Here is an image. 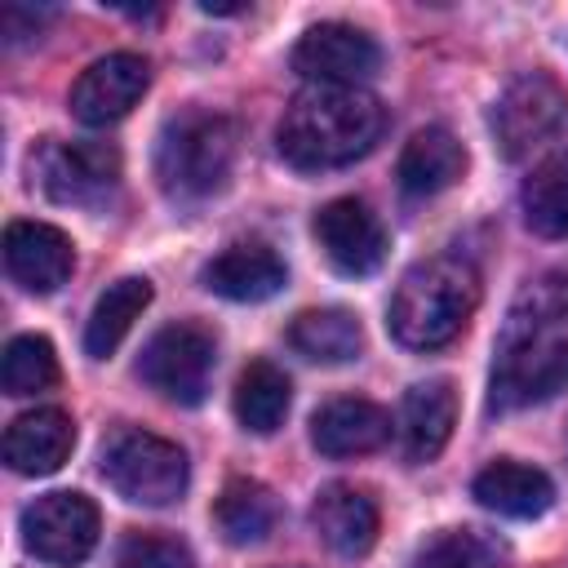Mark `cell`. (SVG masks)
Instances as JSON below:
<instances>
[{"mask_svg":"<svg viewBox=\"0 0 568 568\" xmlns=\"http://www.w3.org/2000/svg\"><path fill=\"white\" fill-rule=\"evenodd\" d=\"M288 346L315 364H346L359 355L364 346V328L351 311L342 306H315V311H302L293 315L288 324Z\"/></svg>","mask_w":568,"mask_h":568,"instance_id":"21","label":"cell"},{"mask_svg":"<svg viewBox=\"0 0 568 568\" xmlns=\"http://www.w3.org/2000/svg\"><path fill=\"white\" fill-rule=\"evenodd\" d=\"M311 524H315L320 541L333 555L359 559V555L373 550L382 515H377V501L364 488H355V484H328V488H320V497L311 506Z\"/></svg>","mask_w":568,"mask_h":568,"instance_id":"16","label":"cell"},{"mask_svg":"<svg viewBox=\"0 0 568 568\" xmlns=\"http://www.w3.org/2000/svg\"><path fill=\"white\" fill-rule=\"evenodd\" d=\"M488 124H493L497 151L506 160H524L568 124V93L546 71H528L506 84V93L493 102Z\"/></svg>","mask_w":568,"mask_h":568,"instance_id":"7","label":"cell"},{"mask_svg":"<svg viewBox=\"0 0 568 568\" xmlns=\"http://www.w3.org/2000/svg\"><path fill=\"white\" fill-rule=\"evenodd\" d=\"M457 426V390L453 382H417L399 404V439L408 462H430L444 453Z\"/></svg>","mask_w":568,"mask_h":568,"instance_id":"19","label":"cell"},{"mask_svg":"<svg viewBox=\"0 0 568 568\" xmlns=\"http://www.w3.org/2000/svg\"><path fill=\"white\" fill-rule=\"evenodd\" d=\"M568 386V280L541 275L528 284L497 333L488 404L497 413H519L555 399Z\"/></svg>","mask_w":568,"mask_h":568,"instance_id":"1","label":"cell"},{"mask_svg":"<svg viewBox=\"0 0 568 568\" xmlns=\"http://www.w3.org/2000/svg\"><path fill=\"white\" fill-rule=\"evenodd\" d=\"M75 448V422L62 408H31L4 430V462L18 475H53Z\"/></svg>","mask_w":568,"mask_h":568,"instance_id":"18","label":"cell"},{"mask_svg":"<svg viewBox=\"0 0 568 568\" xmlns=\"http://www.w3.org/2000/svg\"><path fill=\"white\" fill-rule=\"evenodd\" d=\"M31 173L53 204H98L120 182V151L106 142H44Z\"/></svg>","mask_w":568,"mask_h":568,"instance_id":"9","label":"cell"},{"mask_svg":"<svg viewBox=\"0 0 568 568\" xmlns=\"http://www.w3.org/2000/svg\"><path fill=\"white\" fill-rule=\"evenodd\" d=\"M151 306V280L142 275H124L115 284H106V293L93 302L89 324H84V351L93 359H106L133 328V320Z\"/></svg>","mask_w":568,"mask_h":568,"instance_id":"22","label":"cell"},{"mask_svg":"<svg viewBox=\"0 0 568 568\" xmlns=\"http://www.w3.org/2000/svg\"><path fill=\"white\" fill-rule=\"evenodd\" d=\"M106 484L133 506H169L186 493V453L151 430H115L102 448Z\"/></svg>","mask_w":568,"mask_h":568,"instance_id":"5","label":"cell"},{"mask_svg":"<svg viewBox=\"0 0 568 568\" xmlns=\"http://www.w3.org/2000/svg\"><path fill=\"white\" fill-rule=\"evenodd\" d=\"M275 497L257 479H231L213 501V524L231 546H253L275 528Z\"/></svg>","mask_w":568,"mask_h":568,"instance_id":"25","label":"cell"},{"mask_svg":"<svg viewBox=\"0 0 568 568\" xmlns=\"http://www.w3.org/2000/svg\"><path fill=\"white\" fill-rule=\"evenodd\" d=\"M462 173H466V146H462L444 124L417 129V133L404 142L399 164H395L399 191H404L408 200H430V195L448 191Z\"/></svg>","mask_w":568,"mask_h":568,"instance_id":"17","label":"cell"},{"mask_svg":"<svg viewBox=\"0 0 568 568\" xmlns=\"http://www.w3.org/2000/svg\"><path fill=\"white\" fill-rule=\"evenodd\" d=\"M288 399H293V386L284 377V368H275L271 359H253L240 382H235V422L253 435H271L280 430V422L288 417Z\"/></svg>","mask_w":568,"mask_h":568,"instance_id":"23","label":"cell"},{"mask_svg":"<svg viewBox=\"0 0 568 568\" xmlns=\"http://www.w3.org/2000/svg\"><path fill=\"white\" fill-rule=\"evenodd\" d=\"M58 382V355H53V342L49 337H36V333H22L4 346V359H0V386L4 395H40Z\"/></svg>","mask_w":568,"mask_h":568,"instance_id":"26","label":"cell"},{"mask_svg":"<svg viewBox=\"0 0 568 568\" xmlns=\"http://www.w3.org/2000/svg\"><path fill=\"white\" fill-rule=\"evenodd\" d=\"M519 204H524V222L532 235L541 240H568V151L541 160L524 191H519Z\"/></svg>","mask_w":568,"mask_h":568,"instance_id":"24","label":"cell"},{"mask_svg":"<svg viewBox=\"0 0 568 568\" xmlns=\"http://www.w3.org/2000/svg\"><path fill=\"white\" fill-rule=\"evenodd\" d=\"M75 266L71 240L49 222H9L4 226V271L27 293H53Z\"/></svg>","mask_w":568,"mask_h":568,"instance_id":"13","label":"cell"},{"mask_svg":"<svg viewBox=\"0 0 568 568\" xmlns=\"http://www.w3.org/2000/svg\"><path fill=\"white\" fill-rule=\"evenodd\" d=\"M413 568H497V546L475 528H444L413 555Z\"/></svg>","mask_w":568,"mask_h":568,"instance_id":"27","label":"cell"},{"mask_svg":"<svg viewBox=\"0 0 568 568\" xmlns=\"http://www.w3.org/2000/svg\"><path fill=\"white\" fill-rule=\"evenodd\" d=\"M311 231H315V244L328 257V266L337 275H351V280L373 275L386 262V248H390L382 217L364 200H355V195L328 200L315 213V226Z\"/></svg>","mask_w":568,"mask_h":568,"instance_id":"11","label":"cell"},{"mask_svg":"<svg viewBox=\"0 0 568 568\" xmlns=\"http://www.w3.org/2000/svg\"><path fill=\"white\" fill-rule=\"evenodd\" d=\"M98 506L84 497V493H71V488H58V493H44L36 497L27 510H22V546L44 559V564H84L98 546Z\"/></svg>","mask_w":568,"mask_h":568,"instance_id":"8","label":"cell"},{"mask_svg":"<svg viewBox=\"0 0 568 568\" xmlns=\"http://www.w3.org/2000/svg\"><path fill=\"white\" fill-rule=\"evenodd\" d=\"M386 129V106L368 89H302L275 129V146L293 169L320 173L342 169L377 146Z\"/></svg>","mask_w":568,"mask_h":568,"instance_id":"2","label":"cell"},{"mask_svg":"<svg viewBox=\"0 0 568 568\" xmlns=\"http://www.w3.org/2000/svg\"><path fill=\"white\" fill-rule=\"evenodd\" d=\"M235 124L217 111H182L164 124L155 142V178L173 200H209L231 182L235 169Z\"/></svg>","mask_w":568,"mask_h":568,"instance_id":"4","label":"cell"},{"mask_svg":"<svg viewBox=\"0 0 568 568\" xmlns=\"http://www.w3.org/2000/svg\"><path fill=\"white\" fill-rule=\"evenodd\" d=\"M475 501L493 515H506V519H537L550 510L555 501V484L546 470L528 466V462H515V457H501L493 466H484L470 484Z\"/></svg>","mask_w":568,"mask_h":568,"instance_id":"20","label":"cell"},{"mask_svg":"<svg viewBox=\"0 0 568 568\" xmlns=\"http://www.w3.org/2000/svg\"><path fill=\"white\" fill-rule=\"evenodd\" d=\"M377 67V40L351 22H320L293 44V71L324 89H359Z\"/></svg>","mask_w":568,"mask_h":568,"instance_id":"10","label":"cell"},{"mask_svg":"<svg viewBox=\"0 0 568 568\" xmlns=\"http://www.w3.org/2000/svg\"><path fill=\"white\" fill-rule=\"evenodd\" d=\"M390 439V417L382 404L364 395H337L315 408L311 417V444L324 457H364L377 453Z\"/></svg>","mask_w":568,"mask_h":568,"instance_id":"15","label":"cell"},{"mask_svg":"<svg viewBox=\"0 0 568 568\" xmlns=\"http://www.w3.org/2000/svg\"><path fill=\"white\" fill-rule=\"evenodd\" d=\"M213 364H217V342L204 324L195 320H178V324H164L146 346H142V359H138V377L173 399V404H200L204 390H209V377H213Z\"/></svg>","mask_w":568,"mask_h":568,"instance_id":"6","label":"cell"},{"mask_svg":"<svg viewBox=\"0 0 568 568\" xmlns=\"http://www.w3.org/2000/svg\"><path fill=\"white\" fill-rule=\"evenodd\" d=\"M284 280H288L284 257L262 240H235L200 271V284L226 302H266L284 288Z\"/></svg>","mask_w":568,"mask_h":568,"instance_id":"14","label":"cell"},{"mask_svg":"<svg viewBox=\"0 0 568 568\" xmlns=\"http://www.w3.org/2000/svg\"><path fill=\"white\" fill-rule=\"evenodd\" d=\"M115 568H195L191 550L173 537H160V532H133L120 555H115Z\"/></svg>","mask_w":568,"mask_h":568,"instance_id":"28","label":"cell"},{"mask_svg":"<svg viewBox=\"0 0 568 568\" xmlns=\"http://www.w3.org/2000/svg\"><path fill=\"white\" fill-rule=\"evenodd\" d=\"M146 84H151V62L142 53H129V49L106 53L89 62L71 84V115L89 129H106L142 102Z\"/></svg>","mask_w":568,"mask_h":568,"instance_id":"12","label":"cell"},{"mask_svg":"<svg viewBox=\"0 0 568 568\" xmlns=\"http://www.w3.org/2000/svg\"><path fill=\"white\" fill-rule=\"evenodd\" d=\"M479 306V275L466 257L439 253L404 271L390 293L386 328L408 351H439L448 346Z\"/></svg>","mask_w":568,"mask_h":568,"instance_id":"3","label":"cell"}]
</instances>
